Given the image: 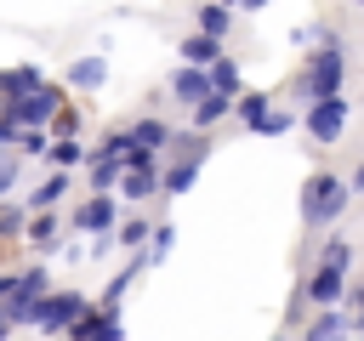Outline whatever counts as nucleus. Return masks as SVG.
<instances>
[{
  "mask_svg": "<svg viewBox=\"0 0 364 341\" xmlns=\"http://www.w3.org/2000/svg\"><path fill=\"white\" fill-rule=\"evenodd\" d=\"M347 80V45H318L313 57H301V68L290 74V97L296 102H318V97H336Z\"/></svg>",
  "mask_w": 364,
  "mask_h": 341,
  "instance_id": "f257e3e1",
  "label": "nucleus"
},
{
  "mask_svg": "<svg viewBox=\"0 0 364 341\" xmlns=\"http://www.w3.org/2000/svg\"><path fill=\"white\" fill-rule=\"evenodd\" d=\"M347 199H353V182H347V176L313 170V176L301 182V222H307V227H330V222H341Z\"/></svg>",
  "mask_w": 364,
  "mask_h": 341,
  "instance_id": "f03ea898",
  "label": "nucleus"
},
{
  "mask_svg": "<svg viewBox=\"0 0 364 341\" xmlns=\"http://www.w3.org/2000/svg\"><path fill=\"white\" fill-rule=\"evenodd\" d=\"M347 119H353V102L336 91V97H318V102H307L301 108V131L318 142V148H336L341 136H347Z\"/></svg>",
  "mask_w": 364,
  "mask_h": 341,
  "instance_id": "7ed1b4c3",
  "label": "nucleus"
},
{
  "mask_svg": "<svg viewBox=\"0 0 364 341\" xmlns=\"http://www.w3.org/2000/svg\"><path fill=\"white\" fill-rule=\"evenodd\" d=\"M347 267H353L347 256H318V267H313V278H307V301H313V307H341L347 290H353V284H347Z\"/></svg>",
  "mask_w": 364,
  "mask_h": 341,
  "instance_id": "20e7f679",
  "label": "nucleus"
},
{
  "mask_svg": "<svg viewBox=\"0 0 364 341\" xmlns=\"http://www.w3.org/2000/svg\"><path fill=\"white\" fill-rule=\"evenodd\" d=\"M353 335V313H347V301L341 307H318V318L301 330V341H347Z\"/></svg>",
  "mask_w": 364,
  "mask_h": 341,
  "instance_id": "39448f33",
  "label": "nucleus"
},
{
  "mask_svg": "<svg viewBox=\"0 0 364 341\" xmlns=\"http://www.w3.org/2000/svg\"><path fill=\"white\" fill-rule=\"evenodd\" d=\"M273 114V97L267 91H250V97H239V119H245V131H262V119Z\"/></svg>",
  "mask_w": 364,
  "mask_h": 341,
  "instance_id": "423d86ee",
  "label": "nucleus"
},
{
  "mask_svg": "<svg viewBox=\"0 0 364 341\" xmlns=\"http://www.w3.org/2000/svg\"><path fill=\"white\" fill-rule=\"evenodd\" d=\"M182 57H188V63H199V68H210V63L222 57V51H216V34H205V28H199V34L182 45Z\"/></svg>",
  "mask_w": 364,
  "mask_h": 341,
  "instance_id": "0eeeda50",
  "label": "nucleus"
},
{
  "mask_svg": "<svg viewBox=\"0 0 364 341\" xmlns=\"http://www.w3.org/2000/svg\"><path fill=\"white\" fill-rule=\"evenodd\" d=\"M205 91H210V74H205V68H199V63H193V68H182V74H176V97H188V102H199V97H205Z\"/></svg>",
  "mask_w": 364,
  "mask_h": 341,
  "instance_id": "6e6552de",
  "label": "nucleus"
},
{
  "mask_svg": "<svg viewBox=\"0 0 364 341\" xmlns=\"http://www.w3.org/2000/svg\"><path fill=\"white\" fill-rule=\"evenodd\" d=\"M210 85H216V91H228V97H233V91H239V68H233V63H228V57H216V63H210Z\"/></svg>",
  "mask_w": 364,
  "mask_h": 341,
  "instance_id": "1a4fd4ad",
  "label": "nucleus"
},
{
  "mask_svg": "<svg viewBox=\"0 0 364 341\" xmlns=\"http://www.w3.org/2000/svg\"><path fill=\"white\" fill-rule=\"evenodd\" d=\"M290 125H296V108H273V114L262 119V131H256V136H284Z\"/></svg>",
  "mask_w": 364,
  "mask_h": 341,
  "instance_id": "9d476101",
  "label": "nucleus"
},
{
  "mask_svg": "<svg viewBox=\"0 0 364 341\" xmlns=\"http://www.w3.org/2000/svg\"><path fill=\"white\" fill-rule=\"evenodd\" d=\"M199 28L222 40V34H228V6H205V11H199Z\"/></svg>",
  "mask_w": 364,
  "mask_h": 341,
  "instance_id": "9b49d317",
  "label": "nucleus"
},
{
  "mask_svg": "<svg viewBox=\"0 0 364 341\" xmlns=\"http://www.w3.org/2000/svg\"><path fill=\"white\" fill-rule=\"evenodd\" d=\"M347 313H353V335H364V278L347 290Z\"/></svg>",
  "mask_w": 364,
  "mask_h": 341,
  "instance_id": "f8f14e48",
  "label": "nucleus"
},
{
  "mask_svg": "<svg viewBox=\"0 0 364 341\" xmlns=\"http://www.w3.org/2000/svg\"><path fill=\"white\" fill-rule=\"evenodd\" d=\"M188 182H193V165H176V170H171V182H165V188H171V193H182V188H188Z\"/></svg>",
  "mask_w": 364,
  "mask_h": 341,
  "instance_id": "ddd939ff",
  "label": "nucleus"
},
{
  "mask_svg": "<svg viewBox=\"0 0 364 341\" xmlns=\"http://www.w3.org/2000/svg\"><path fill=\"white\" fill-rule=\"evenodd\" d=\"M290 40H296V45H318V23H307V28H296Z\"/></svg>",
  "mask_w": 364,
  "mask_h": 341,
  "instance_id": "4468645a",
  "label": "nucleus"
},
{
  "mask_svg": "<svg viewBox=\"0 0 364 341\" xmlns=\"http://www.w3.org/2000/svg\"><path fill=\"white\" fill-rule=\"evenodd\" d=\"M347 182H353V193H364V165H358V170H353Z\"/></svg>",
  "mask_w": 364,
  "mask_h": 341,
  "instance_id": "2eb2a0df",
  "label": "nucleus"
},
{
  "mask_svg": "<svg viewBox=\"0 0 364 341\" xmlns=\"http://www.w3.org/2000/svg\"><path fill=\"white\" fill-rule=\"evenodd\" d=\"M228 6H250V11H262V6H267V0H228Z\"/></svg>",
  "mask_w": 364,
  "mask_h": 341,
  "instance_id": "dca6fc26",
  "label": "nucleus"
},
{
  "mask_svg": "<svg viewBox=\"0 0 364 341\" xmlns=\"http://www.w3.org/2000/svg\"><path fill=\"white\" fill-rule=\"evenodd\" d=\"M273 341H284V335H273Z\"/></svg>",
  "mask_w": 364,
  "mask_h": 341,
  "instance_id": "f3484780",
  "label": "nucleus"
},
{
  "mask_svg": "<svg viewBox=\"0 0 364 341\" xmlns=\"http://www.w3.org/2000/svg\"><path fill=\"white\" fill-rule=\"evenodd\" d=\"M353 6H364V0H353Z\"/></svg>",
  "mask_w": 364,
  "mask_h": 341,
  "instance_id": "a211bd4d",
  "label": "nucleus"
},
{
  "mask_svg": "<svg viewBox=\"0 0 364 341\" xmlns=\"http://www.w3.org/2000/svg\"><path fill=\"white\" fill-rule=\"evenodd\" d=\"M358 108H364V102H358Z\"/></svg>",
  "mask_w": 364,
  "mask_h": 341,
  "instance_id": "6ab92c4d",
  "label": "nucleus"
}]
</instances>
